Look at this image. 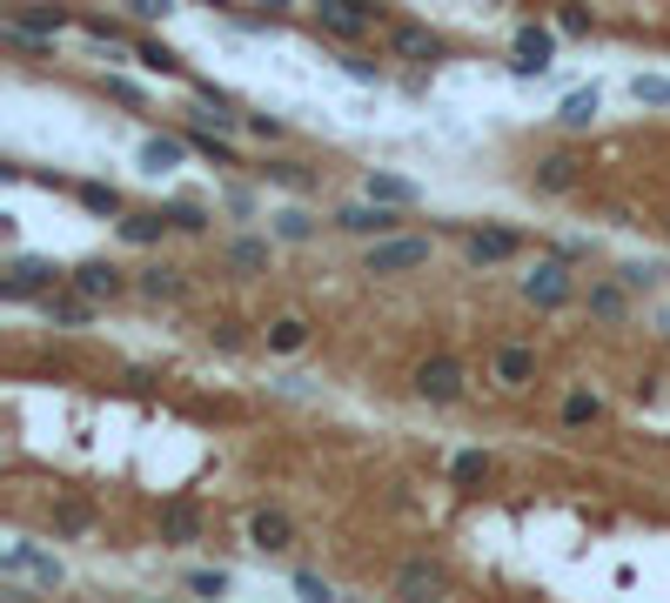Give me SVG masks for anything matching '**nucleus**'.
<instances>
[{
    "label": "nucleus",
    "mask_w": 670,
    "mask_h": 603,
    "mask_svg": "<svg viewBox=\"0 0 670 603\" xmlns=\"http://www.w3.org/2000/svg\"><path fill=\"white\" fill-rule=\"evenodd\" d=\"M308 21H315V34L342 40V48H363V40L389 21V8H376V0H315Z\"/></svg>",
    "instance_id": "f257e3e1"
},
{
    "label": "nucleus",
    "mask_w": 670,
    "mask_h": 603,
    "mask_svg": "<svg viewBox=\"0 0 670 603\" xmlns=\"http://www.w3.org/2000/svg\"><path fill=\"white\" fill-rule=\"evenodd\" d=\"M67 27H81L74 8H8V14H0V34H8L14 48H34V54H54V40Z\"/></svg>",
    "instance_id": "f03ea898"
},
{
    "label": "nucleus",
    "mask_w": 670,
    "mask_h": 603,
    "mask_svg": "<svg viewBox=\"0 0 670 603\" xmlns=\"http://www.w3.org/2000/svg\"><path fill=\"white\" fill-rule=\"evenodd\" d=\"M61 281H67V268H54L48 255H8V268H0V302H41Z\"/></svg>",
    "instance_id": "7ed1b4c3"
},
{
    "label": "nucleus",
    "mask_w": 670,
    "mask_h": 603,
    "mask_svg": "<svg viewBox=\"0 0 670 603\" xmlns=\"http://www.w3.org/2000/svg\"><path fill=\"white\" fill-rule=\"evenodd\" d=\"M389 54L409 61V67H443L450 61V40L437 27H422V21H396V27H389Z\"/></svg>",
    "instance_id": "20e7f679"
},
{
    "label": "nucleus",
    "mask_w": 670,
    "mask_h": 603,
    "mask_svg": "<svg viewBox=\"0 0 670 603\" xmlns=\"http://www.w3.org/2000/svg\"><path fill=\"white\" fill-rule=\"evenodd\" d=\"M409 389L422 395V402H463V389H469V376H463V362L456 355H429V362H416V376H409Z\"/></svg>",
    "instance_id": "39448f33"
},
{
    "label": "nucleus",
    "mask_w": 670,
    "mask_h": 603,
    "mask_svg": "<svg viewBox=\"0 0 670 603\" xmlns=\"http://www.w3.org/2000/svg\"><path fill=\"white\" fill-rule=\"evenodd\" d=\"M577 296V281H570V255H543L530 275H523V302L536 309H564Z\"/></svg>",
    "instance_id": "423d86ee"
},
{
    "label": "nucleus",
    "mask_w": 670,
    "mask_h": 603,
    "mask_svg": "<svg viewBox=\"0 0 670 603\" xmlns=\"http://www.w3.org/2000/svg\"><path fill=\"white\" fill-rule=\"evenodd\" d=\"M336 228H342V235H363V241H382V235L403 228V209H389V201L363 194V201H349V209H336Z\"/></svg>",
    "instance_id": "0eeeda50"
},
{
    "label": "nucleus",
    "mask_w": 670,
    "mask_h": 603,
    "mask_svg": "<svg viewBox=\"0 0 670 603\" xmlns=\"http://www.w3.org/2000/svg\"><path fill=\"white\" fill-rule=\"evenodd\" d=\"M422 262H429V241L422 235H382V241H369V255H363L369 275H409Z\"/></svg>",
    "instance_id": "6e6552de"
},
{
    "label": "nucleus",
    "mask_w": 670,
    "mask_h": 603,
    "mask_svg": "<svg viewBox=\"0 0 670 603\" xmlns=\"http://www.w3.org/2000/svg\"><path fill=\"white\" fill-rule=\"evenodd\" d=\"M67 281H74V289H81V296H94V302H122V296L135 289V275H122V268H114L108 255H88V262H74V268H67Z\"/></svg>",
    "instance_id": "1a4fd4ad"
},
{
    "label": "nucleus",
    "mask_w": 670,
    "mask_h": 603,
    "mask_svg": "<svg viewBox=\"0 0 670 603\" xmlns=\"http://www.w3.org/2000/svg\"><path fill=\"white\" fill-rule=\"evenodd\" d=\"M463 255H469V268H503V262L523 255V235L517 228H469L463 235Z\"/></svg>",
    "instance_id": "9d476101"
},
{
    "label": "nucleus",
    "mask_w": 670,
    "mask_h": 603,
    "mask_svg": "<svg viewBox=\"0 0 670 603\" xmlns=\"http://www.w3.org/2000/svg\"><path fill=\"white\" fill-rule=\"evenodd\" d=\"M549 61H557V34L536 27V21H523V27H517V54H509V74L530 80V74H549Z\"/></svg>",
    "instance_id": "9b49d317"
},
{
    "label": "nucleus",
    "mask_w": 670,
    "mask_h": 603,
    "mask_svg": "<svg viewBox=\"0 0 670 603\" xmlns=\"http://www.w3.org/2000/svg\"><path fill=\"white\" fill-rule=\"evenodd\" d=\"M490 382H496V389H530V382H536V349H530V342H496Z\"/></svg>",
    "instance_id": "f8f14e48"
},
{
    "label": "nucleus",
    "mask_w": 670,
    "mask_h": 603,
    "mask_svg": "<svg viewBox=\"0 0 670 603\" xmlns=\"http://www.w3.org/2000/svg\"><path fill=\"white\" fill-rule=\"evenodd\" d=\"M94 296H81V289H74V281H67V289H48L41 296V315H48V329H88V322H94Z\"/></svg>",
    "instance_id": "ddd939ff"
},
{
    "label": "nucleus",
    "mask_w": 670,
    "mask_h": 603,
    "mask_svg": "<svg viewBox=\"0 0 670 603\" xmlns=\"http://www.w3.org/2000/svg\"><path fill=\"white\" fill-rule=\"evenodd\" d=\"M577 181H583V161H577L570 148L536 154V168H530V188H536V194H570Z\"/></svg>",
    "instance_id": "4468645a"
},
{
    "label": "nucleus",
    "mask_w": 670,
    "mask_h": 603,
    "mask_svg": "<svg viewBox=\"0 0 670 603\" xmlns=\"http://www.w3.org/2000/svg\"><path fill=\"white\" fill-rule=\"evenodd\" d=\"M168 209H128V215H114V235L128 241V249H162V235H168Z\"/></svg>",
    "instance_id": "2eb2a0df"
},
{
    "label": "nucleus",
    "mask_w": 670,
    "mask_h": 603,
    "mask_svg": "<svg viewBox=\"0 0 670 603\" xmlns=\"http://www.w3.org/2000/svg\"><path fill=\"white\" fill-rule=\"evenodd\" d=\"M249 543H255L262 556H282V550L295 543V523H289V510H255V516H249Z\"/></svg>",
    "instance_id": "dca6fc26"
},
{
    "label": "nucleus",
    "mask_w": 670,
    "mask_h": 603,
    "mask_svg": "<svg viewBox=\"0 0 670 603\" xmlns=\"http://www.w3.org/2000/svg\"><path fill=\"white\" fill-rule=\"evenodd\" d=\"M188 135H148L141 141V175H175V168H188Z\"/></svg>",
    "instance_id": "f3484780"
},
{
    "label": "nucleus",
    "mask_w": 670,
    "mask_h": 603,
    "mask_svg": "<svg viewBox=\"0 0 670 603\" xmlns=\"http://www.w3.org/2000/svg\"><path fill=\"white\" fill-rule=\"evenodd\" d=\"M135 296H141V302H181V296H188V275L168 268V262H148V268L135 275Z\"/></svg>",
    "instance_id": "a211bd4d"
},
{
    "label": "nucleus",
    "mask_w": 670,
    "mask_h": 603,
    "mask_svg": "<svg viewBox=\"0 0 670 603\" xmlns=\"http://www.w3.org/2000/svg\"><path fill=\"white\" fill-rule=\"evenodd\" d=\"M262 342H268V355H302L315 342V322L308 315H275L268 329H262Z\"/></svg>",
    "instance_id": "6ab92c4d"
},
{
    "label": "nucleus",
    "mask_w": 670,
    "mask_h": 603,
    "mask_svg": "<svg viewBox=\"0 0 670 603\" xmlns=\"http://www.w3.org/2000/svg\"><path fill=\"white\" fill-rule=\"evenodd\" d=\"M583 309H590V322H630V281H590Z\"/></svg>",
    "instance_id": "aec40b11"
},
{
    "label": "nucleus",
    "mask_w": 670,
    "mask_h": 603,
    "mask_svg": "<svg viewBox=\"0 0 670 603\" xmlns=\"http://www.w3.org/2000/svg\"><path fill=\"white\" fill-rule=\"evenodd\" d=\"M396 590H403V596H443V590H450V570H443V563H429V556H409L403 570H396Z\"/></svg>",
    "instance_id": "412c9836"
},
{
    "label": "nucleus",
    "mask_w": 670,
    "mask_h": 603,
    "mask_svg": "<svg viewBox=\"0 0 670 603\" xmlns=\"http://www.w3.org/2000/svg\"><path fill=\"white\" fill-rule=\"evenodd\" d=\"M188 148L202 154V161H215V168H242V161H235L228 128H215V121H188Z\"/></svg>",
    "instance_id": "4be33fe9"
},
{
    "label": "nucleus",
    "mask_w": 670,
    "mask_h": 603,
    "mask_svg": "<svg viewBox=\"0 0 670 603\" xmlns=\"http://www.w3.org/2000/svg\"><path fill=\"white\" fill-rule=\"evenodd\" d=\"M194 537H202V510H194L188 497H168V503H162V543L181 550V543H194Z\"/></svg>",
    "instance_id": "5701e85b"
},
{
    "label": "nucleus",
    "mask_w": 670,
    "mask_h": 603,
    "mask_svg": "<svg viewBox=\"0 0 670 603\" xmlns=\"http://www.w3.org/2000/svg\"><path fill=\"white\" fill-rule=\"evenodd\" d=\"M363 194L389 201V209H416V181L396 175V168H369V175H363Z\"/></svg>",
    "instance_id": "b1692460"
},
{
    "label": "nucleus",
    "mask_w": 670,
    "mask_h": 603,
    "mask_svg": "<svg viewBox=\"0 0 670 603\" xmlns=\"http://www.w3.org/2000/svg\"><path fill=\"white\" fill-rule=\"evenodd\" d=\"M262 181H268V188L315 194V168H308V161H282V154H268V161H262Z\"/></svg>",
    "instance_id": "393cba45"
},
{
    "label": "nucleus",
    "mask_w": 670,
    "mask_h": 603,
    "mask_svg": "<svg viewBox=\"0 0 670 603\" xmlns=\"http://www.w3.org/2000/svg\"><path fill=\"white\" fill-rule=\"evenodd\" d=\"M222 262H228L235 275H268V241H262V235H235L228 249H222Z\"/></svg>",
    "instance_id": "a878e982"
},
{
    "label": "nucleus",
    "mask_w": 670,
    "mask_h": 603,
    "mask_svg": "<svg viewBox=\"0 0 670 603\" xmlns=\"http://www.w3.org/2000/svg\"><path fill=\"white\" fill-rule=\"evenodd\" d=\"M597 114H604V95H597V88H577V95H564V108H557V121H564L570 135L597 128Z\"/></svg>",
    "instance_id": "bb28decb"
},
{
    "label": "nucleus",
    "mask_w": 670,
    "mask_h": 603,
    "mask_svg": "<svg viewBox=\"0 0 670 603\" xmlns=\"http://www.w3.org/2000/svg\"><path fill=\"white\" fill-rule=\"evenodd\" d=\"M74 201H81L88 215H128V201L114 181H74Z\"/></svg>",
    "instance_id": "cd10ccee"
},
{
    "label": "nucleus",
    "mask_w": 670,
    "mask_h": 603,
    "mask_svg": "<svg viewBox=\"0 0 670 603\" xmlns=\"http://www.w3.org/2000/svg\"><path fill=\"white\" fill-rule=\"evenodd\" d=\"M590 423H604V395L597 389H570L564 395V429H590Z\"/></svg>",
    "instance_id": "c85d7f7f"
},
{
    "label": "nucleus",
    "mask_w": 670,
    "mask_h": 603,
    "mask_svg": "<svg viewBox=\"0 0 670 603\" xmlns=\"http://www.w3.org/2000/svg\"><path fill=\"white\" fill-rule=\"evenodd\" d=\"M268 235H275V241H315V215H308V209H275V215H268Z\"/></svg>",
    "instance_id": "c756f323"
},
{
    "label": "nucleus",
    "mask_w": 670,
    "mask_h": 603,
    "mask_svg": "<svg viewBox=\"0 0 670 603\" xmlns=\"http://www.w3.org/2000/svg\"><path fill=\"white\" fill-rule=\"evenodd\" d=\"M663 275H670V262H657V255L623 262V268H617V281H630V289H663Z\"/></svg>",
    "instance_id": "7c9ffc66"
},
{
    "label": "nucleus",
    "mask_w": 670,
    "mask_h": 603,
    "mask_svg": "<svg viewBox=\"0 0 670 603\" xmlns=\"http://www.w3.org/2000/svg\"><path fill=\"white\" fill-rule=\"evenodd\" d=\"M490 469H496V463H490L483 450H463V456L450 463V476L463 482V490H477V482H490Z\"/></svg>",
    "instance_id": "2f4dec72"
},
{
    "label": "nucleus",
    "mask_w": 670,
    "mask_h": 603,
    "mask_svg": "<svg viewBox=\"0 0 670 603\" xmlns=\"http://www.w3.org/2000/svg\"><path fill=\"white\" fill-rule=\"evenodd\" d=\"M336 67H342L349 80H356V88H376V80H382V61H376V54H363V48H349Z\"/></svg>",
    "instance_id": "473e14b6"
},
{
    "label": "nucleus",
    "mask_w": 670,
    "mask_h": 603,
    "mask_svg": "<svg viewBox=\"0 0 670 603\" xmlns=\"http://www.w3.org/2000/svg\"><path fill=\"white\" fill-rule=\"evenodd\" d=\"M630 101H637V108H670V80L663 74H637V80H630Z\"/></svg>",
    "instance_id": "72a5a7b5"
},
{
    "label": "nucleus",
    "mask_w": 670,
    "mask_h": 603,
    "mask_svg": "<svg viewBox=\"0 0 670 603\" xmlns=\"http://www.w3.org/2000/svg\"><path fill=\"white\" fill-rule=\"evenodd\" d=\"M135 61H141L148 74H181V54H175V48H162V40H141Z\"/></svg>",
    "instance_id": "f704fd0d"
},
{
    "label": "nucleus",
    "mask_w": 670,
    "mask_h": 603,
    "mask_svg": "<svg viewBox=\"0 0 670 603\" xmlns=\"http://www.w3.org/2000/svg\"><path fill=\"white\" fill-rule=\"evenodd\" d=\"M168 222L181 235H208V209H202V201H168Z\"/></svg>",
    "instance_id": "c9c22d12"
},
{
    "label": "nucleus",
    "mask_w": 670,
    "mask_h": 603,
    "mask_svg": "<svg viewBox=\"0 0 670 603\" xmlns=\"http://www.w3.org/2000/svg\"><path fill=\"white\" fill-rule=\"evenodd\" d=\"M88 523H94L88 503H61L54 510V537H88Z\"/></svg>",
    "instance_id": "e433bc0d"
},
{
    "label": "nucleus",
    "mask_w": 670,
    "mask_h": 603,
    "mask_svg": "<svg viewBox=\"0 0 670 603\" xmlns=\"http://www.w3.org/2000/svg\"><path fill=\"white\" fill-rule=\"evenodd\" d=\"M242 128H249V135H255V141L268 148V141H282V135H289V121H282V114H249Z\"/></svg>",
    "instance_id": "4c0bfd02"
},
{
    "label": "nucleus",
    "mask_w": 670,
    "mask_h": 603,
    "mask_svg": "<svg viewBox=\"0 0 670 603\" xmlns=\"http://www.w3.org/2000/svg\"><path fill=\"white\" fill-rule=\"evenodd\" d=\"M27 577H34V583H48V590H61V577H67V570H61V556H48V550H34V563H27Z\"/></svg>",
    "instance_id": "58836bf2"
},
{
    "label": "nucleus",
    "mask_w": 670,
    "mask_h": 603,
    "mask_svg": "<svg viewBox=\"0 0 670 603\" xmlns=\"http://www.w3.org/2000/svg\"><path fill=\"white\" fill-rule=\"evenodd\" d=\"M228 583H235L228 570H188V590H194V596H228Z\"/></svg>",
    "instance_id": "ea45409f"
},
{
    "label": "nucleus",
    "mask_w": 670,
    "mask_h": 603,
    "mask_svg": "<svg viewBox=\"0 0 670 603\" xmlns=\"http://www.w3.org/2000/svg\"><path fill=\"white\" fill-rule=\"evenodd\" d=\"M557 34H570V40H590V14L577 8V0H564V8H557Z\"/></svg>",
    "instance_id": "a19ab883"
},
{
    "label": "nucleus",
    "mask_w": 670,
    "mask_h": 603,
    "mask_svg": "<svg viewBox=\"0 0 670 603\" xmlns=\"http://www.w3.org/2000/svg\"><path fill=\"white\" fill-rule=\"evenodd\" d=\"M122 8H128L135 21H168V14H175V0H122Z\"/></svg>",
    "instance_id": "79ce46f5"
},
{
    "label": "nucleus",
    "mask_w": 670,
    "mask_h": 603,
    "mask_svg": "<svg viewBox=\"0 0 670 603\" xmlns=\"http://www.w3.org/2000/svg\"><path fill=\"white\" fill-rule=\"evenodd\" d=\"M108 95H114V101H128V108H148V95L135 88L128 74H108Z\"/></svg>",
    "instance_id": "37998d69"
},
{
    "label": "nucleus",
    "mask_w": 670,
    "mask_h": 603,
    "mask_svg": "<svg viewBox=\"0 0 670 603\" xmlns=\"http://www.w3.org/2000/svg\"><path fill=\"white\" fill-rule=\"evenodd\" d=\"M208 342H215V349H242L249 336H242V322H215V329H208Z\"/></svg>",
    "instance_id": "c03bdc74"
},
{
    "label": "nucleus",
    "mask_w": 670,
    "mask_h": 603,
    "mask_svg": "<svg viewBox=\"0 0 670 603\" xmlns=\"http://www.w3.org/2000/svg\"><path fill=\"white\" fill-rule=\"evenodd\" d=\"M295 590H302V596H315V603H329V596H336V590H329L323 577H315V570H295Z\"/></svg>",
    "instance_id": "a18cd8bd"
},
{
    "label": "nucleus",
    "mask_w": 670,
    "mask_h": 603,
    "mask_svg": "<svg viewBox=\"0 0 670 603\" xmlns=\"http://www.w3.org/2000/svg\"><path fill=\"white\" fill-rule=\"evenodd\" d=\"M222 209L249 222V215H255V194H249V188H228V194H222Z\"/></svg>",
    "instance_id": "49530a36"
},
{
    "label": "nucleus",
    "mask_w": 670,
    "mask_h": 603,
    "mask_svg": "<svg viewBox=\"0 0 670 603\" xmlns=\"http://www.w3.org/2000/svg\"><path fill=\"white\" fill-rule=\"evenodd\" d=\"M255 8H262L268 21H282V14H289V0H255Z\"/></svg>",
    "instance_id": "de8ad7c7"
},
{
    "label": "nucleus",
    "mask_w": 670,
    "mask_h": 603,
    "mask_svg": "<svg viewBox=\"0 0 670 603\" xmlns=\"http://www.w3.org/2000/svg\"><path fill=\"white\" fill-rule=\"evenodd\" d=\"M202 8H215V14H222V8H228V0H202Z\"/></svg>",
    "instance_id": "09e8293b"
}]
</instances>
